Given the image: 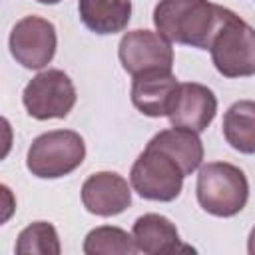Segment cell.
Here are the masks:
<instances>
[{
	"mask_svg": "<svg viewBox=\"0 0 255 255\" xmlns=\"http://www.w3.org/2000/svg\"><path fill=\"white\" fill-rule=\"evenodd\" d=\"M149 145L163 149L167 155H171L179 167L183 169L185 175L193 173L201 161H203V143L197 135V131L187 129V128H169L157 131L149 141Z\"/></svg>",
	"mask_w": 255,
	"mask_h": 255,
	"instance_id": "cell-14",
	"label": "cell"
},
{
	"mask_svg": "<svg viewBox=\"0 0 255 255\" xmlns=\"http://www.w3.org/2000/svg\"><path fill=\"white\" fill-rule=\"evenodd\" d=\"M36 2H40V4H58L60 0H36Z\"/></svg>",
	"mask_w": 255,
	"mask_h": 255,
	"instance_id": "cell-19",
	"label": "cell"
},
{
	"mask_svg": "<svg viewBox=\"0 0 255 255\" xmlns=\"http://www.w3.org/2000/svg\"><path fill=\"white\" fill-rule=\"evenodd\" d=\"M131 235L137 251L145 255H163V253H179L193 251L189 245H183L177 233V227L159 213L139 215L131 227Z\"/></svg>",
	"mask_w": 255,
	"mask_h": 255,
	"instance_id": "cell-12",
	"label": "cell"
},
{
	"mask_svg": "<svg viewBox=\"0 0 255 255\" xmlns=\"http://www.w3.org/2000/svg\"><path fill=\"white\" fill-rule=\"evenodd\" d=\"M247 251H249V255H255V227L251 229V233L247 237Z\"/></svg>",
	"mask_w": 255,
	"mask_h": 255,
	"instance_id": "cell-18",
	"label": "cell"
},
{
	"mask_svg": "<svg viewBox=\"0 0 255 255\" xmlns=\"http://www.w3.org/2000/svg\"><path fill=\"white\" fill-rule=\"evenodd\" d=\"M221 8L209 0H159L153 8V24L171 44L207 50Z\"/></svg>",
	"mask_w": 255,
	"mask_h": 255,
	"instance_id": "cell-1",
	"label": "cell"
},
{
	"mask_svg": "<svg viewBox=\"0 0 255 255\" xmlns=\"http://www.w3.org/2000/svg\"><path fill=\"white\" fill-rule=\"evenodd\" d=\"M217 114V98L215 94L197 82H183L177 86L171 108H169V122L177 128H187L197 133L207 129Z\"/></svg>",
	"mask_w": 255,
	"mask_h": 255,
	"instance_id": "cell-9",
	"label": "cell"
},
{
	"mask_svg": "<svg viewBox=\"0 0 255 255\" xmlns=\"http://www.w3.org/2000/svg\"><path fill=\"white\" fill-rule=\"evenodd\" d=\"M179 82L171 70H149L133 76L131 104L143 116L163 118L169 114Z\"/></svg>",
	"mask_w": 255,
	"mask_h": 255,
	"instance_id": "cell-11",
	"label": "cell"
},
{
	"mask_svg": "<svg viewBox=\"0 0 255 255\" xmlns=\"http://www.w3.org/2000/svg\"><path fill=\"white\" fill-rule=\"evenodd\" d=\"M84 207L100 217H114L131 205L128 181L116 171H96L82 185Z\"/></svg>",
	"mask_w": 255,
	"mask_h": 255,
	"instance_id": "cell-10",
	"label": "cell"
},
{
	"mask_svg": "<svg viewBox=\"0 0 255 255\" xmlns=\"http://www.w3.org/2000/svg\"><path fill=\"white\" fill-rule=\"evenodd\" d=\"M86 255H133L137 251L133 235L114 225L94 227L84 239Z\"/></svg>",
	"mask_w": 255,
	"mask_h": 255,
	"instance_id": "cell-16",
	"label": "cell"
},
{
	"mask_svg": "<svg viewBox=\"0 0 255 255\" xmlns=\"http://www.w3.org/2000/svg\"><path fill=\"white\" fill-rule=\"evenodd\" d=\"M223 137L241 153H255V102L239 100L223 116Z\"/></svg>",
	"mask_w": 255,
	"mask_h": 255,
	"instance_id": "cell-15",
	"label": "cell"
},
{
	"mask_svg": "<svg viewBox=\"0 0 255 255\" xmlns=\"http://www.w3.org/2000/svg\"><path fill=\"white\" fill-rule=\"evenodd\" d=\"M215 70L225 78L255 76V28L233 10L221 8L219 24L209 42Z\"/></svg>",
	"mask_w": 255,
	"mask_h": 255,
	"instance_id": "cell-2",
	"label": "cell"
},
{
	"mask_svg": "<svg viewBox=\"0 0 255 255\" xmlns=\"http://www.w3.org/2000/svg\"><path fill=\"white\" fill-rule=\"evenodd\" d=\"M183 169L163 149L145 145L129 171L133 191L149 201H173L183 187Z\"/></svg>",
	"mask_w": 255,
	"mask_h": 255,
	"instance_id": "cell-5",
	"label": "cell"
},
{
	"mask_svg": "<svg viewBox=\"0 0 255 255\" xmlns=\"http://www.w3.org/2000/svg\"><path fill=\"white\" fill-rule=\"evenodd\" d=\"M76 88L62 70L48 68L36 74L22 92V104L34 120H62L76 106Z\"/></svg>",
	"mask_w": 255,
	"mask_h": 255,
	"instance_id": "cell-6",
	"label": "cell"
},
{
	"mask_svg": "<svg viewBox=\"0 0 255 255\" xmlns=\"http://www.w3.org/2000/svg\"><path fill=\"white\" fill-rule=\"evenodd\" d=\"M197 203L215 217H233L247 205L249 181L243 169L229 161H209L197 175Z\"/></svg>",
	"mask_w": 255,
	"mask_h": 255,
	"instance_id": "cell-3",
	"label": "cell"
},
{
	"mask_svg": "<svg viewBox=\"0 0 255 255\" xmlns=\"http://www.w3.org/2000/svg\"><path fill=\"white\" fill-rule=\"evenodd\" d=\"M62 245L58 239V231L48 221H34L28 227H24L16 241V253L18 255H60Z\"/></svg>",
	"mask_w": 255,
	"mask_h": 255,
	"instance_id": "cell-17",
	"label": "cell"
},
{
	"mask_svg": "<svg viewBox=\"0 0 255 255\" xmlns=\"http://www.w3.org/2000/svg\"><path fill=\"white\" fill-rule=\"evenodd\" d=\"M78 12L88 30L102 36L118 34L129 24L131 0H78Z\"/></svg>",
	"mask_w": 255,
	"mask_h": 255,
	"instance_id": "cell-13",
	"label": "cell"
},
{
	"mask_svg": "<svg viewBox=\"0 0 255 255\" xmlns=\"http://www.w3.org/2000/svg\"><path fill=\"white\" fill-rule=\"evenodd\" d=\"M12 58L28 70H42L56 54L58 36L50 20L42 16H24L18 20L8 38Z\"/></svg>",
	"mask_w": 255,
	"mask_h": 255,
	"instance_id": "cell-7",
	"label": "cell"
},
{
	"mask_svg": "<svg viewBox=\"0 0 255 255\" xmlns=\"http://www.w3.org/2000/svg\"><path fill=\"white\" fill-rule=\"evenodd\" d=\"M118 56L124 70L131 76L149 70H171L173 48L159 32L131 30L124 34L118 46Z\"/></svg>",
	"mask_w": 255,
	"mask_h": 255,
	"instance_id": "cell-8",
	"label": "cell"
},
{
	"mask_svg": "<svg viewBox=\"0 0 255 255\" xmlns=\"http://www.w3.org/2000/svg\"><path fill=\"white\" fill-rule=\"evenodd\" d=\"M86 143L78 131L52 129L38 135L26 153V167L40 179H58L82 165Z\"/></svg>",
	"mask_w": 255,
	"mask_h": 255,
	"instance_id": "cell-4",
	"label": "cell"
}]
</instances>
